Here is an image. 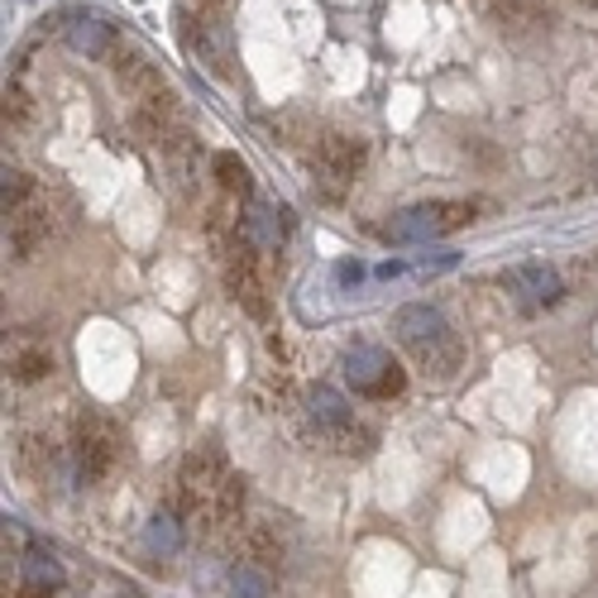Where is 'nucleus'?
I'll return each instance as SVG.
<instances>
[{
  "label": "nucleus",
  "mask_w": 598,
  "mask_h": 598,
  "mask_svg": "<svg viewBox=\"0 0 598 598\" xmlns=\"http://www.w3.org/2000/svg\"><path fill=\"white\" fill-rule=\"evenodd\" d=\"M393 331H397V341L412 349V359H417L426 374H450L459 364V341L450 335L446 316H440L436 306H422V302L403 306V312L393 316Z\"/></svg>",
  "instance_id": "f257e3e1"
},
{
  "label": "nucleus",
  "mask_w": 598,
  "mask_h": 598,
  "mask_svg": "<svg viewBox=\"0 0 598 598\" xmlns=\"http://www.w3.org/2000/svg\"><path fill=\"white\" fill-rule=\"evenodd\" d=\"M235 503H240L235 474H225L216 455H192L187 469H182V513L216 527L235 513Z\"/></svg>",
  "instance_id": "f03ea898"
},
{
  "label": "nucleus",
  "mask_w": 598,
  "mask_h": 598,
  "mask_svg": "<svg viewBox=\"0 0 598 598\" xmlns=\"http://www.w3.org/2000/svg\"><path fill=\"white\" fill-rule=\"evenodd\" d=\"M469 221H474V206H465V202H422V206L403 211V216H393L388 240L426 244V240H440V235H450V230L469 225Z\"/></svg>",
  "instance_id": "7ed1b4c3"
},
{
  "label": "nucleus",
  "mask_w": 598,
  "mask_h": 598,
  "mask_svg": "<svg viewBox=\"0 0 598 598\" xmlns=\"http://www.w3.org/2000/svg\"><path fill=\"white\" fill-rule=\"evenodd\" d=\"M345 383L364 397H393L403 393V369H397L383 345H355L345 355Z\"/></svg>",
  "instance_id": "20e7f679"
},
{
  "label": "nucleus",
  "mask_w": 598,
  "mask_h": 598,
  "mask_svg": "<svg viewBox=\"0 0 598 598\" xmlns=\"http://www.w3.org/2000/svg\"><path fill=\"white\" fill-rule=\"evenodd\" d=\"M306 412H312V422H316V432L321 436H331L341 450H364L359 440L364 432L355 426V412H349V403L335 388H326V383H316L312 393H306Z\"/></svg>",
  "instance_id": "39448f33"
},
{
  "label": "nucleus",
  "mask_w": 598,
  "mask_h": 598,
  "mask_svg": "<svg viewBox=\"0 0 598 598\" xmlns=\"http://www.w3.org/2000/svg\"><path fill=\"white\" fill-rule=\"evenodd\" d=\"M503 287L527 306V312H541V306H550V302H560V273L550 268V264H517V268H508L503 273Z\"/></svg>",
  "instance_id": "423d86ee"
},
{
  "label": "nucleus",
  "mask_w": 598,
  "mask_h": 598,
  "mask_svg": "<svg viewBox=\"0 0 598 598\" xmlns=\"http://www.w3.org/2000/svg\"><path fill=\"white\" fill-rule=\"evenodd\" d=\"M72 455H77V474H82V479H97V474H105L115 459V436L105 432L101 422H82Z\"/></svg>",
  "instance_id": "0eeeda50"
},
{
  "label": "nucleus",
  "mask_w": 598,
  "mask_h": 598,
  "mask_svg": "<svg viewBox=\"0 0 598 598\" xmlns=\"http://www.w3.org/2000/svg\"><path fill=\"white\" fill-rule=\"evenodd\" d=\"M68 39H72V49H77V53H91V58L111 53V24H105L101 14H72Z\"/></svg>",
  "instance_id": "6e6552de"
},
{
  "label": "nucleus",
  "mask_w": 598,
  "mask_h": 598,
  "mask_svg": "<svg viewBox=\"0 0 598 598\" xmlns=\"http://www.w3.org/2000/svg\"><path fill=\"white\" fill-rule=\"evenodd\" d=\"M24 594H39V598H53L58 589H63V565H58L53 556H43V550H29L24 560Z\"/></svg>",
  "instance_id": "1a4fd4ad"
},
{
  "label": "nucleus",
  "mask_w": 598,
  "mask_h": 598,
  "mask_svg": "<svg viewBox=\"0 0 598 598\" xmlns=\"http://www.w3.org/2000/svg\"><path fill=\"white\" fill-rule=\"evenodd\" d=\"M178 546H182V523L173 513H153L144 527V550L149 556H173Z\"/></svg>",
  "instance_id": "9d476101"
},
{
  "label": "nucleus",
  "mask_w": 598,
  "mask_h": 598,
  "mask_svg": "<svg viewBox=\"0 0 598 598\" xmlns=\"http://www.w3.org/2000/svg\"><path fill=\"white\" fill-rule=\"evenodd\" d=\"M283 211H273V206H254L250 216H244V235H250L259 250H278L283 244Z\"/></svg>",
  "instance_id": "9b49d317"
},
{
  "label": "nucleus",
  "mask_w": 598,
  "mask_h": 598,
  "mask_svg": "<svg viewBox=\"0 0 598 598\" xmlns=\"http://www.w3.org/2000/svg\"><path fill=\"white\" fill-rule=\"evenodd\" d=\"M230 598H268V579L254 565H235L230 570Z\"/></svg>",
  "instance_id": "f8f14e48"
},
{
  "label": "nucleus",
  "mask_w": 598,
  "mask_h": 598,
  "mask_svg": "<svg viewBox=\"0 0 598 598\" xmlns=\"http://www.w3.org/2000/svg\"><path fill=\"white\" fill-rule=\"evenodd\" d=\"M216 173L230 192H250V168H244L235 153H216Z\"/></svg>",
  "instance_id": "ddd939ff"
},
{
  "label": "nucleus",
  "mask_w": 598,
  "mask_h": 598,
  "mask_svg": "<svg viewBox=\"0 0 598 598\" xmlns=\"http://www.w3.org/2000/svg\"><path fill=\"white\" fill-rule=\"evenodd\" d=\"M455 264H459V254H455V250H440L436 259H432V254L422 259V273H446V268H455Z\"/></svg>",
  "instance_id": "4468645a"
},
{
  "label": "nucleus",
  "mask_w": 598,
  "mask_h": 598,
  "mask_svg": "<svg viewBox=\"0 0 598 598\" xmlns=\"http://www.w3.org/2000/svg\"><path fill=\"white\" fill-rule=\"evenodd\" d=\"M335 278H341V287H359L364 283V264H341L335 268Z\"/></svg>",
  "instance_id": "2eb2a0df"
},
{
  "label": "nucleus",
  "mask_w": 598,
  "mask_h": 598,
  "mask_svg": "<svg viewBox=\"0 0 598 598\" xmlns=\"http://www.w3.org/2000/svg\"><path fill=\"white\" fill-rule=\"evenodd\" d=\"M397 273H403V264H397V259H388V264L378 268V278H397Z\"/></svg>",
  "instance_id": "dca6fc26"
},
{
  "label": "nucleus",
  "mask_w": 598,
  "mask_h": 598,
  "mask_svg": "<svg viewBox=\"0 0 598 598\" xmlns=\"http://www.w3.org/2000/svg\"><path fill=\"white\" fill-rule=\"evenodd\" d=\"M589 6H594V0H589Z\"/></svg>",
  "instance_id": "f3484780"
}]
</instances>
